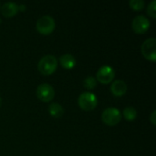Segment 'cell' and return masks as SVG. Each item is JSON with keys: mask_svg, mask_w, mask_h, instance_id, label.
Returning <instances> with one entry per match:
<instances>
[{"mask_svg": "<svg viewBox=\"0 0 156 156\" xmlns=\"http://www.w3.org/2000/svg\"><path fill=\"white\" fill-rule=\"evenodd\" d=\"M155 113H156V112L155 111H154V112H152V114H151V117H150V120H151V122H152V123H153L154 125H155V123H156Z\"/></svg>", "mask_w": 156, "mask_h": 156, "instance_id": "e0dca14e", "label": "cell"}, {"mask_svg": "<svg viewBox=\"0 0 156 156\" xmlns=\"http://www.w3.org/2000/svg\"><path fill=\"white\" fill-rule=\"evenodd\" d=\"M123 116L127 121H133L137 117V111L133 107H126L123 110Z\"/></svg>", "mask_w": 156, "mask_h": 156, "instance_id": "4fadbf2b", "label": "cell"}, {"mask_svg": "<svg viewBox=\"0 0 156 156\" xmlns=\"http://www.w3.org/2000/svg\"><path fill=\"white\" fill-rule=\"evenodd\" d=\"M1 14L5 17H12L14 16L18 11V5L14 2H6L1 7Z\"/></svg>", "mask_w": 156, "mask_h": 156, "instance_id": "30bf717a", "label": "cell"}, {"mask_svg": "<svg viewBox=\"0 0 156 156\" xmlns=\"http://www.w3.org/2000/svg\"><path fill=\"white\" fill-rule=\"evenodd\" d=\"M59 61H60L61 66L67 69H70L74 68V66L76 65V58L71 54H64L60 56Z\"/></svg>", "mask_w": 156, "mask_h": 156, "instance_id": "8fae6325", "label": "cell"}, {"mask_svg": "<svg viewBox=\"0 0 156 156\" xmlns=\"http://www.w3.org/2000/svg\"><path fill=\"white\" fill-rule=\"evenodd\" d=\"M48 112L50 113L51 116H53L55 118H59V117H61L63 115L64 109L60 104L54 102V103H51L48 106Z\"/></svg>", "mask_w": 156, "mask_h": 156, "instance_id": "7c38bea8", "label": "cell"}, {"mask_svg": "<svg viewBox=\"0 0 156 156\" xmlns=\"http://www.w3.org/2000/svg\"><path fill=\"white\" fill-rule=\"evenodd\" d=\"M96 84H97V80H96V79L95 78H93V77H87L85 80H84V81H83V85H84V87L86 88V89H88V90H92V89H94L95 87H96Z\"/></svg>", "mask_w": 156, "mask_h": 156, "instance_id": "5bb4252c", "label": "cell"}, {"mask_svg": "<svg viewBox=\"0 0 156 156\" xmlns=\"http://www.w3.org/2000/svg\"><path fill=\"white\" fill-rule=\"evenodd\" d=\"M96 76H97V80L102 83V84H108L110 82L112 81V80L114 79L115 77V71L114 69L109 66V65H103L101 66L97 73H96Z\"/></svg>", "mask_w": 156, "mask_h": 156, "instance_id": "52a82bcc", "label": "cell"}, {"mask_svg": "<svg viewBox=\"0 0 156 156\" xmlns=\"http://www.w3.org/2000/svg\"><path fill=\"white\" fill-rule=\"evenodd\" d=\"M1 104H2V99H1V97H0V106H1Z\"/></svg>", "mask_w": 156, "mask_h": 156, "instance_id": "ac0fdd59", "label": "cell"}, {"mask_svg": "<svg viewBox=\"0 0 156 156\" xmlns=\"http://www.w3.org/2000/svg\"><path fill=\"white\" fill-rule=\"evenodd\" d=\"M37 96L43 102L51 101L55 97L54 88L48 83H42L37 89Z\"/></svg>", "mask_w": 156, "mask_h": 156, "instance_id": "8992f818", "label": "cell"}, {"mask_svg": "<svg viewBox=\"0 0 156 156\" xmlns=\"http://www.w3.org/2000/svg\"><path fill=\"white\" fill-rule=\"evenodd\" d=\"M111 91L112 92V94L114 96L117 97H121L122 95H124L127 91V84L122 80H114L111 86Z\"/></svg>", "mask_w": 156, "mask_h": 156, "instance_id": "9c48e42d", "label": "cell"}, {"mask_svg": "<svg viewBox=\"0 0 156 156\" xmlns=\"http://www.w3.org/2000/svg\"><path fill=\"white\" fill-rule=\"evenodd\" d=\"M147 13L149 14V16H151L152 17L155 18L156 17V1L155 0H153L148 7H147Z\"/></svg>", "mask_w": 156, "mask_h": 156, "instance_id": "2e32d148", "label": "cell"}, {"mask_svg": "<svg viewBox=\"0 0 156 156\" xmlns=\"http://www.w3.org/2000/svg\"><path fill=\"white\" fill-rule=\"evenodd\" d=\"M132 27L133 31L136 33H139V34L145 33L150 27V21L144 16L138 15L133 18V23H132Z\"/></svg>", "mask_w": 156, "mask_h": 156, "instance_id": "ba28073f", "label": "cell"}, {"mask_svg": "<svg viewBox=\"0 0 156 156\" xmlns=\"http://www.w3.org/2000/svg\"><path fill=\"white\" fill-rule=\"evenodd\" d=\"M78 102L82 110L92 111L96 108L98 104V99L94 93L90 91H85L80 95L78 99Z\"/></svg>", "mask_w": 156, "mask_h": 156, "instance_id": "7a4b0ae2", "label": "cell"}, {"mask_svg": "<svg viewBox=\"0 0 156 156\" xmlns=\"http://www.w3.org/2000/svg\"><path fill=\"white\" fill-rule=\"evenodd\" d=\"M142 53L145 58L151 61L156 60V39L155 37H151L146 39L142 45Z\"/></svg>", "mask_w": 156, "mask_h": 156, "instance_id": "5b68a950", "label": "cell"}, {"mask_svg": "<svg viewBox=\"0 0 156 156\" xmlns=\"http://www.w3.org/2000/svg\"><path fill=\"white\" fill-rule=\"evenodd\" d=\"M130 6L132 9L139 11L142 10L144 7V1L143 0H131L130 1Z\"/></svg>", "mask_w": 156, "mask_h": 156, "instance_id": "9a60e30c", "label": "cell"}, {"mask_svg": "<svg viewBox=\"0 0 156 156\" xmlns=\"http://www.w3.org/2000/svg\"><path fill=\"white\" fill-rule=\"evenodd\" d=\"M58 61L55 56L53 55H46L40 58L37 64V69L39 72L43 75H50L54 73L57 69Z\"/></svg>", "mask_w": 156, "mask_h": 156, "instance_id": "6da1fadb", "label": "cell"}, {"mask_svg": "<svg viewBox=\"0 0 156 156\" xmlns=\"http://www.w3.org/2000/svg\"><path fill=\"white\" fill-rule=\"evenodd\" d=\"M36 27H37V30L39 33L48 35V34H50L51 32H53V30L55 29V27H56V23L52 16H50L48 15H45L37 19Z\"/></svg>", "mask_w": 156, "mask_h": 156, "instance_id": "277c9868", "label": "cell"}, {"mask_svg": "<svg viewBox=\"0 0 156 156\" xmlns=\"http://www.w3.org/2000/svg\"><path fill=\"white\" fill-rule=\"evenodd\" d=\"M101 119L103 122L109 126H114L118 124L122 120L121 112L115 107H109L102 112Z\"/></svg>", "mask_w": 156, "mask_h": 156, "instance_id": "3957f363", "label": "cell"}]
</instances>
